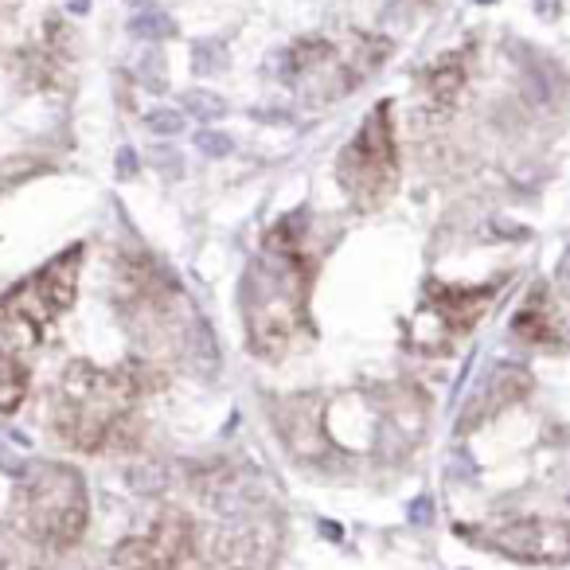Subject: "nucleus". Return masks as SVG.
<instances>
[{
	"label": "nucleus",
	"mask_w": 570,
	"mask_h": 570,
	"mask_svg": "<svg viewBox=\"0 0 570 570\" xmlns=\"http://www.w3.org/2000/svg\"><path fill=\"white\" fill-rule=\"evenodd\" d=\"M196 554V528L184 512H160L149 531L121 543L118 570H188Z\"/></svg>",
	"instance_id": "obj_8"
},
{
	"label": "nucleus",
	"mask_w": 570,
	"mask_h": 570,
	"mask_svg": "<svg viewBox=\"0 0 570 570\" xmlns=\"http://www.w3.org/2000/svg\"><path fill=\"white\" fill-rule=\"evenodd\" d=\"M188 102L196 106L199 114H219V102H215V98H207V95H191Z\"/></svg>",
	"instance_id": "obj_13"
},
{
	"label": "nucleus",
	"mask_w": 570,
	"mask_h": 570,
	"mask_svg": "<svg viewBox=\"0 0 570 570\" xmlns=\"http://www.w3.org/2000/svg\"><path fill=\"white\" fill-rule=\"evenodd\" d=\"M497 297V285H481V289H465V285H430L426 302L411 321V348L426 352V356H442L450 352Z\"/></svg>",
	"instance_id": "obj_6"
},
{
	"label": "nucleus",
	"mask_w": 570,
	"mask_h": 570,
	"mask_svg": "<svg viewBox=\"0 0 570 570\" xmlns=\"http://www.w3.org/2000/svg\"><path fill=\"white\" fill-rule=\"evenodd\" d=\"M204 149H212V153H223V149H227V141H223L219 134H204Z\"/></svg>",
	"instance_id": "obj_15"
},
{
	"label": "nucleus",
	"mask_w": 570,
	"mask_h": 570,
	"mask_svg": "<svg viewBox=\"0 0 570 570\" xmlns=\"http://www.w3.org/2000/svg\"><path fill=\"white\" fill-rule=\"evenodd\" d=\"M0 570H40V567H24V562H12V567H0Z\"/></svg>",
	"instance_id": "obj_17"
},
{
	"label": "nucleus",
	"mask_w": 570,
	"mask_h": 570,
	"mask_svg": "<svg viewBox=\"0 0 570 570\" xmlns=\"http://www.w3.org/2000/svg\"><path fill=\"white\" fill-rule=\"evenodd\" d=\"M309 282L313 266L302 254V230L297 223H277L243 277V317L254 352L282 356L294 348L309 328Z\"/></svg>",
	"instance_id": "obj_1"
},
{
	"label": "nucleus",
	"mask_w": 570,
	"mask_h": 570,
	"mask_svg": "<svg viewBox=\"0 0 570 570\" xmlns=\"http://www.w3.org/2000/svg\"><path fill=\"white\" fill-rule=\"evenodd\" d=\"M28 395V367L20 356L0 348V411H17Z\"/></svg>",
	"instance_id": "obj_10"
},
{
	"label": "nucleus",
	"mask_w": 570,
	"mask_h": 570,
	"mask_svg": "<svg viewBox=\"0 0 570 570\" xmlns=\"http://www.w3.org/2000/svg\"><path fill=\"white\" fill-rule=\"evenodd\" d=\"M476 547L497 551L504 559L520 562H547L559 567L567 562V523L562 520H539V515H508V520H489L476 528H461Z\"/></svg>",
	"instance_id": "obj_7"
},
{
	"label": "nucleus",
	"mask_w": 570,
	"mask_h": 570,
	"mask_svg": "<svg viewBox=\"0 0 570 570\" xmlns=\"http://www.w3.org/2000/svg\"><path fill=\"white\" fill-rule=\"evenodd\" d=\"M82 246H71L67 254L51 258L40 274L24 277L4 302H0V348L12 356L40 348L59 317L75 305L79 289Z\"/></svg>",
	"instance_id": "obj_4"
},
{
	"label": "nucleus",
	"mask_w": 570,
	"mask_h": 570,
	"mask_svg": "<svg viewBox=\"0 0 570 570\" xmlns=\"http://www.w3.org/2000/svg\"><path fill=\"white\" fill-rule=\"evenodd\" d=\"M153 129H168V134H173V129H180V118H176V114H157Z\"/></svg>",
	"instance_id": "obj_14"
},
{
	"label": "nucleus",
	"mask_w": 570,
	"mask_h": 570,
	"mask_svg": "<svg viewBox=\"0 0 570 570\" xmlns=\"http://www.w3.org/2000/svg\"><path fill=\"white\" fill-rule=\"evenodd\" d=\"M341 184L360 207H375L395 191L399 180V157H395V137H391L387 106L372 114L352 137V145L341 153Z\"/></svg>",
	"instance_id": "obj_5"
},
{
	"label": "nucleus",
	"mask_w": 570,
	"mask_h": 570,
	"mask_svg": "<svg viewBox=\"0 0 570 570\" xmlns=\"http://www.w3.org/2000/svg\"><path fill=\"white\" fill-rule=\"evenodd\" d=\"M87 481L71 465L43 461V465H32L20 476L17 497H12V523L32 543L51 547V551L79 543L82 531H87Z\"/></svg>",
	"instance_id": "obj_3"
},
{
	"label": "nucleus",
	"mask_w": 570,
	"mask_h": 570,
	"mask_svg": "<svg viewBox=\"0 0 570 570\" xmlns=\"http://www.w3.org/2000/svg\"><path fill=\"white\" fill-rule=\"evenodd\" d=\"M87 9H90V0H67V12H71V17H82Z\"/></svg>",
	"instance_id": "obj_16"
},
{
	"label": "nucleus",
	"mask_w": 570,
	"mask_h": 570,
	"mask_svg": "<svg viewBox=\"0 0 570 570\" xmlns=\"http://www.w3.org/2000/svg\"><path fill=\"white\" fill-rule=\"evenodd\" d=\"M176 24L168 12L160 9H141L137 17H129V36H137V40H165V36H173Z\"/></svg>",
	"instance_id": "obj_11"
},
{
	"label": "nucleus",
	"mask_w": 570,
	"mask_h": 570,
	"mask_svg": "<svg viewBox=\"0 0 570 570\" xmlns=\"http://www.w3.org/2000/svg\"><path fill=\"white\" fill-rule=\"evenodd\" d=\"M153 372L141 364L98 367L75 360L51 387V430L79 453H98L126 430L137 403L149 395Z\"/></svg>",
	"instance_id": "obj_2"
},
{
	"label": "nucleus",
	"mask_w": 570,
	"mask_h": 570,
	"mask_svg": "<svg viewBox=\"0 0 570 570\" xmlns=\"http://www.w3.org/2000/svg\"><path fill=\"white\" fill-rule=\"evenodd\" d=\"M461 82H465L461 59H445L442 67H434V71H430V90H434L438 102H450V98L461 90Z\"/></svg>",
	"instance_id": "obj_12"
},
{
	"label": "nucleus",
	"mask_w": 570,
	"mask_h": 570,
	"mask_svg": "<svg viewBox=\"0 0 570 570\" xmlns=\"http://www.w3.org/2000/svg\"><path fill=\"white\" fill-rule=\"evenodd\" d=\"M512 328L531 344H547V348H559V344H562V317L551 309V305H547L543 289H535V297H531V302L515 313Z\"/></svg>",
	"instance_id": "obj_9"
}]
</instances>
